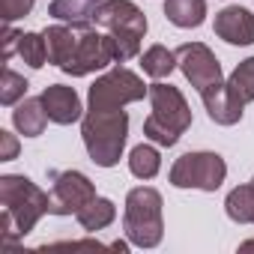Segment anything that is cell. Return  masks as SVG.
<instances>
[{"label":"cell","mask_w":254,"mask_h":254,"mask_svg":"<svg viewBox=\"0 0 254 254\" xmlns=\"http://www.w3.org/2000/svg\"><path fill=\"white\" fill-rule=\"evenodd\" d=\"M144 96H150V87H144V81L132 69L117 66L96 78L87 93V111H120L129 102H141Z\"/></svg>","instance_id":"52a82bcc"},{"label":"cell","mask_w":254,"mask_h":254,"mask_svg":"<svg viewBox=\"0 0 254 254\" xmlns=\"http://www.w3.org/2000/svg\"><path fill=\"white\" fill-rule=\"evenodd\" d=\"M93 24L114 36L117 63H126L141 54V39L147 33V15L132 0H105L93 15Z\"/></svg>","instance_id":"5b68a950"},{"label":"cell","mask_w":254,"mask_h":254,"mask_svg":"<svg viewBox=\"0 0 254 254\" xmlns=\"http://www.w3.org/2000/svg\"><path fill=\"white\" fill-rule=\"evenodd\" d=\"M126 135H129V114L120 111H87L81 123V138L90 159L99 168H114L123 156Z\"/></svg>","instance_id":"277c9868"},{"label":"cell","mask_w":254,"mask_h":254,"mask_svg":"<svg viewBox=\"0 0 254 254\" xmlns=\"http://www.w3.org/2000/svg\"><path fill=\"white\" fill-rule=\"evenodd\" d=\"M27 93V81L24 75H18L15 69H3V78H0V102L3 105H18Z\"/></svg>","instance_id":"603a6c76"},{"label":"cell","mask_w":254,"mask_h":254,"mask_svg":"<svg viewBox=\"0 0 254 254\" xmlns=\"http://www.w3.org/2000/svg\"><path fill=\"white\" fill-rule=\"evenodd\" d=\"M224 209L227 215L236 221V224H254V186H236L227 200H224Z\"/></svg>","instance_id":"d6986e66"},{"label":"cell","mask_w":254,"mask_h":254,"mask_svg":"<svg viewBox=\"0 0 254 254\" xmlns=\"http://www.w3.org/2000/svg\"><path fill=\"white\" fill-rule=\"evenodd\" d=\"M39 251H129L126 242H111V245H102L96 239H87V242H54V245H42Z\"/></svg>","instance_id":"cb8c5ba5"},{"label":"cell","mask_w":254,"mask_h":254,"mask_svg":"<svg viewBox=\"0 0 254 254\" xmlns=\"http://www.w3.org/2000/svg\"><path fill=\"white\" fill-rule=\"evenodd\" d=\"M251 186H254V180H251Z\"/></svg>","instance_id":"f1b7e54d"},{"label":"cell","mask_w":254,"mask_h":254,"mask_svg":"<svg viewBox=\"0 0 254 254\" xmlns=\"http://www.w3.org/2000/svg\"><path fill=\"white\" fill-rule=\"evenodd\" d=\"M215 36L227 45H251L254 42V15L242 6H227L215 15Z\"/></svg>","instance_id":"7c38bea8"},{"label":"cell","mask_w":254,"mask_h":254,"mask_svg":"<svg viewBox=\"0 0 254 254\" xmlns=\"http://www.w3.org/2000/svg\"><path fill=\"white\" fill-rule=\"evenodd\" d=\"M102 3L105 0H54L48 6V15L66 24H90Z\"/></svg>","instance_id":"9a60e30c"},{"label":"cell","mask_w":254,"mask_h":254,"mask_svg":"<svg viewBox=\"0 0 254 254\" xmlns=\"http://www.w3.org/2000/svg\"><path fill=\"white\" fill-rule=\"evenodd\" d=\"M0 203H3V212H0V242L9 251L48 212V191H42L27 177L6 174V177H0Z\"/></svg>","instance_id":"7a4b0ae2"},{"label":"cell","mask_w":254,"mask_h":254,"mask_svg":"<svg viewBox=\"0 0 254 254\" xmlns=\"http://www.w3.org/2000/svg\"><path fill=\"white\" fill-rule=\"evenodd\" d=\"M200 99H203V108H206V114H209L212 123H218V126H233V123L242 120V105H236V102L230 99L227 81H218V84L206 87V90L200 93Z\"/></svg>","instance_id":"4fadbf2b"},{"label":"cell","mask_w":254,"mask_h":254,"mask_svg":"<svg viewBox=\"0 0 254 254\" xmlns=\"http://www.w3.org/2000/svg\"><path fill=\"white\" fill-rule=\"evenodd\" d=\"M227 93H230V99L236 102V105H248V102H254V57H248V60H242L233 72H230V78H227Z\"/></svg>","instance_id":"e0dca14e"},{"label":"cell","mask_w":254,"mask_h":254,"mask_svg":"<svg viewBox=\"0 0 254 254\" xmlns=\"http://www.w3.org/2000/svg\"><path fill=\"white\" fill-rule=\"evenodd\" d=\"M75 218H78V224H81L84 230H90V233H93V230H105V227L117 218V206H114L108 197H93Z\"/></svg>","instance_id":"ac0fdd59"},{"label":"cell","mask_w":254,"mask_h":254,"mask_svg":"<svg viewBox=\"0 0 254 254\" xmlns=\"http://www.w3.org/2000/svg\"><path fill=\"white\" fill-rule=\"evenodd\" d=\"M239 251H254V239H248V242H242V245H239Z\"/></svg>","instance_id":"83f0119b"},{"label":"cell","mask_w":254,"mask_h":254,"mask_svg":"<svg viewBox=\"0 0 254 254\" xmlns=\"http://www.w3.org/2000/svg\"><path fill=\"white\" fill-rule=\"evenodd\" d=\"M48 63L72 78H84L117 63V42L111 33H99L90 24H51L45 33Z\"/></svg>","instance_id":"6da1fadb"},{"label":"cell","mask_w":254,"mask_h":254,"mask_svg":"<svg viewBox=\"0 0 254 254\" xmlns=\"http://www.w3.org/2000/svg\"><path fill=\"white\" fill-rule=\"evenodd\" d=\"M18 39H21V33L6 24V30H3V60H9V57L18 51Z\"/></svg>","instance_id":"4316f807"},{"label":"cell","mask_w":254,"mask_h":254,"mask_svg":"<svg viewBox=\"0 0 254 254\" xmlns=\"http://www.w3.org/2000/svg\"><path fill=\"white\" fill-rule=\"evenodd\" d=\"M18 54L30 69H42L48 60V42L42 33H21L18 39Z\"/></svg>","instance_id":"7402d4cb"},{"label":"cell","mask_w":254,"mask_h":254,"mask_svg":"<svg viewBox=\"0 0 254 254\" xmlns=\"http://www.w3.org/2000/svg\"><path fill=\"white\" fill-rule=\"evenodd\" d=\"M15 156H18V141H15V135H12V132H0V159L9 162V159H15Z\"/></svg>","instance_id":"484cf974"},{"label":"cell","mask_w":254,"mask_h":254,"mask_svg":"<svg viewBox=\"0 0 254 254\" xmlns=\"http://www.w3.org/2000/svg\"><path fill=\"white\" fill-rule=\"evenodd\" d=\"M30 9H33V0H0V18H3L6 24L24 18Z\"/></svg>","instance_id":"d4e9b609"},{"label":"cell","mask_w":254,"mask_h":254,"mask_svg":"<svg viewBox=\"0 0 254 254\" xmlns=\"http://www.w3.org/2000/svg\"><path fill=\"white\" fill-rule=\"evenodd\" d=\"M48 177H51V191H48L51 215H78L96 197V186L81 171H51Z\"/></svg>","instance_id":"9c48e42d"},{"label":"cell","mask_w":254,"mask_h":254,"mask_svg":"<svg viewBox=\"0 0 254 254\" xmlns=\"http://www.w3.org/2000/svg\"><path fill=\"white\" fill-rule=\"evenodd\" d=\"M141 66H144V72H147L150 78L162 81V78H168V75L174 72V66H177V54H174V51H168L165 45H153V48H147V51H144Z\"/></svg>","instance_id":"ffe728a7"},{"label":"cell","mask_w":254,"mask_h":254,"mask_svg":"<svg viewBox=\"0 0 254 254\" xmlns=\"http://www.w3.org/2000/svg\"><path fill=\"white\" fill-rule=\"evenodd\" d=\"M123 227L132 245L138 248H156L165 233V218H162V194L150 186H138L126 197V212H123Z\"/></svg>","instance_id":"8992f818"},{"label":"cell","mask_w":254,"mask_h":254,"mask_svg":"<svg viewBox=\"0 0 254 254\" xmlns=\"http://www.w3.org/2000/svg\"><path fill=\"white\" fill-rule=\"evenodd\" d=\"M42 105H45V114L51 123L57 126H69L75 120H81V99L75 93V87H66V84H51L42 90Z\"/></svg>","instance_id":"8fae6325"},{"label":"cell","mask_w":254,"mask_h":254,"mask_svg":"<svg viewBox=\"0 0 254 254\" xmlns=\"http://www.w3.org/2000/svg\"><path fill=\"white\" fill-rule=\"evenodd\" d=\"M159 168H162V156H159L156 147L138 144V147L132 150V156H129V171H132L138 180H153V177L159 174Z\"/></svg>","instance_id":"44dd1931"},{"label":"cell","mask_w":254,"mask_h":254,"mask_svg":"<svg viewBox=\"0 0 254 254\" xmlns=\"http://www.w3.org/2000/svg\"><path fill=\"white\" fill-rule=\"evenodd\" d=\"M165 15L177 27H200L206 15V0H165Z\"/></svg>","instance_id":"2e32d148"},{"label":"cell","mask_w":254,"mask_h":254,"mask_svg":"<svg viewBox=\"0 0 254 254\" xmlns=\"http://www.w3.org/2000/svg\"><path fill=\"white\" fill-rule=\"evenodd\" d=\"M12 123H15V129L24 135V138H36L45 132V123H48V114H45V105H42V96L33 99H21L12 111Z\"/></svg>","instance_id":"5bb4252c"},{"label":"cell","mask_w":254,"mask_h":254,"mask_svg":"<svg viewBox=\"0 0 254 254\" xmlns=\"http://www.w3.org/2000/svg\"><path fill=\"white\" fill-rule=\"evenodd\" d=\"M227 177V165L218 153H186L171 168V183L177 189L215 191Z\"/></svg>","instance_id":"ba28073f"},{"label":"cell","mask_w":254,"mask_h":254,"mask_svg":"<svg viewBox=\"0 0 254 254\" xmlns=\"http://www.w3.org/2000/svg\"><path fill=\"white\" fill-rule=\"evenodd\" d=\"M150 105H153V111L144 120V135L153 144L174 147L183 138V132L191 126V108H189L186 96L174 84H153Z\"/></svg>","instance_id":"3957f363"},{"label":"cell","mask_w":254,"mask_h":254,"mask_svg":"<svg viewBox=\"0 0 254 254\" xmlns=\"http://www.w3.org/2000/svg\"><path fill=\"white\" fill-rule=\"evenodd\" d=\"M174 54H177V66L183 69V75L191 81V87L197 93H203L206 87L221 81V63L203 42H186Z\"/></svg>","instance_id":"30bf717a"}]
</instances>
